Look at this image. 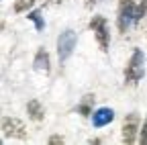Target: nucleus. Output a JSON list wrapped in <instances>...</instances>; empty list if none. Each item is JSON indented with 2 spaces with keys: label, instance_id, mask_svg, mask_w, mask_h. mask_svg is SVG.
<instances>
[{
  "label": "nucleus",
  "instance_id": "nucleus-1",
  "mask_svg": "<svg viewBox=\"0 0 147 145\" xmlns=\"http://www.w3.org/2000/svg\"><path fill=\"white\" fill-rule=\"evenodd\" d=\"M147 12V0H121L119 4V29L125 33L131 25L139 23Z\"/></svg>",
  "mask_w": 147,
  "mask_h": 145
},
{
  "label": "nucleus",
  "instance_id": "nucleus-2",
  "mask_svg": "<svg viewBox=\"0 0 147 145\" xmlns=\"http://www.w3.org/2000/svg\"><path fill=\"white\" fill-rule=\"evenodd\" d=\"M143 61H145V55L141 49H135L131 59H129L127 67H125V80L129 84H135L143 78Z\"/></svg>",
  "mask_w": 147,
  "mask_h": 145
},
{
  "label": "nucleus",
  "instance_id": "nucleus-3",
  "mask_svg": "<svg viewBox=\"0 0 147 145\" xmlns=\"http://www.w3.org/2000/svg\"><path fill=\"white\" fill-rule=\"evenodd\" d=\"M90 29H92V33L96 35L98 47H100L102 51H106L110 39H108V25H106V21H104V16H94V19L90 21Z\"/></svg>",
  "mask_w": 147,
  "mask_h": 145
},
{
  "label": "nucleus",
  "instance_id": "nucleus-4",
  "mask_svg": "<svg viewBox=\"0 0 147 145\" xmlns=\"http://www.w3.org/2000/svg\"><path fill=\"white\" fill-rule=\"evenodd\" d=\"M74 49H76V33L74 31H63L59 35V39H57V55H59V59L65 61L71 55Z\"/></svg>",
  "mask_w": 147,
  "mask_h": 145
},
{
  "label": "nucleus",
  "instance_id": "nucleus-5",
  "mask_svg": "<svg viewBox=\"0 0 147 145\" xmlns=\"http://www.w3.org/2000/svg\"><path fill=\"white\" fill-rule=\"evenodd\" d=\"M137 131H139V117L135 113H131L125 123H123V141L125 143H135V137H137Z\"/></svg>",
  "mask_w": 147,
  "mask_h": 145
},
{
  "label": "nucleus",
  "instance_id": "nucleus-6",
  "mask_svg": "<svg viewBox=\"0 0 147 145\" xmlns=\"http://www.w3.org/2000/svg\"><path fill=\"white\" fill-rule=\"evenodd\" d=\"M2 131L4 135H14V137H25V125L16 119H4L2 121Z\"/></svg>",
  "mask_w": 147,
  "mask_h": 145
},
{
  "label": "nucleus",
  "instance_id": "nucleus-7",
  "mask_svg": "<svg viewBox=\"0 0 147 145\" xmlns=\"http://www.w3.org/2000/svg\"><path fill=\"white\" fill-rule=\"evenodd\" d=\"M113 119H115L113 108H98V111L92 115V123H94V127H104V125H108Z\"/></svg>",
  "mask_w": 147,
  "mask_h": 145
},
{
  "label": "nucleus",
  "instance_id": "nucleus-8",
  "mask_svg": "<svg viewBox=\"0 0 147 145\" xmlns=\"http://www.w3.org/2000/svg\"><path fill=\"white\" fill-rule=\"evenodd\" d=\"M35 69H39V71H49V55H47V51L45 49H39L37 51V55H35Z\"/></svg>",
  "mask_w": 147,
  "mask_h": 145
},
{
  "label": "nucleus",
  "instance_id": "nucleus-9",
  "mask_svg": "<svg viewBox=\"0 0 147 145\" xmlns=\"http://www.w3.org/2000/svg\"><path fill=\"white\" fill-rule=\"evenodd\" d=\"M29 113H31V117H33L35 121H39V119L43 117V111L39 108V102H37V100H31V102H29Z\"/></svg>",
  "mask_w": 147,
  "mask_h": 145
},
{
  "label": "nucleus",
  "instance_id": "nucleus-10",
  "mask_svg": "<svg viewBox=\"0 0 147 145\" xmlns=\"http://www.w3.org/2000/svg\"><path fill=\"white\" fill-rule=\"evenodd\" d=\"M35 0H14V12H25L27 8L33 6Z\"/></svg>",
  "mask_w": 147,
  "mask_h": 145
},
{
  "label": "nucleus",
  "instance_id": "nucleus-11",
  "mask_svg": "<svg viewBox=\"0 0 147 145\" xmlns=\"http://www.w3.org/2000/svg\"><path fill=\"white\" fill-rule=\"evenodd\" d=\"M29 19H31V21H35L37 31H43L45 23H43V19H41V10H35V12H31V14H29Z\"/></svg>",
  "mask_w": 147,
  "mask_h": 145
},
{
  "label": "nucleus",
  "instance_id": "nucleus-12",
  "mask_svg": "<svg viewBox=\"0 0 147 145\" xmlns=\"http://www.w3.org/2000/svg\"><path fill=\"white\" fill-rule=\"evenodd\" d=\"M92 102H94V98H92V96H86V98H84V102L80 104L78 111H80L82 115H88V113H90V104H92Z\"/></svg>",
  "mask_w": 147,
  "mask_h": 145
},
{
  "label": "nucleus",
  "instance_id": "nucleus-13",
  "mask_svg": "<svg viewBox=\"0 0 147 145\" xmlns=\"http://www.w3.org/2000/svg\"><path fill=\"white\" fill-rule=\"evenodd\" d=\"M139 141H141L143 145H147V121H145L143 127H141V137H139Z\"/></svg>",
  "mask_w": 147,
  "mask_h": 145
},
{
  "label": "nucleus",
  "instance_id": "nucleus-14",
  "mask_svg": "<svg viewBox=\"0 0 147 145\" xmlns=\"http://www.w3.org/2000/svg\"><path fill=\"white\" fill-rule=\"evenodd\" d=\"M61 141H63L61 137H51V143H61Z\"/></svg>",
  "mask_w": 147,
  "mask_h": 145
},
{
  "label": "nucleus",
  "instance_id": "nucleus-15",
  "mask_svg": "<svg viewBox=\"0 0 147 145\" xmlns=\"http://www.w3.org/2000/svg\"><path fill=\"white\" fill-rule=\"evenodd\" d=\"M94 2H96V0H86V4H88V6H92Z\"/></svg>",
  "mask_w": 147,
  "mask_h": 145
},
{
  "label": "nucleus",
  "instance_id": "nucleus-16",
  "mask_svg": "<svg viewBox=\"0 0 147 145\" xmlns=\"http://www.w3.org/2000/svg\"><path fill=\"white\" fill-rule=\"evenodd\" d=\"M43 2H45V4H47V2H55V0H43Z\"/></svg>",
  "mask_w": 147,
  "mask_h": 145
}]
</instances>
